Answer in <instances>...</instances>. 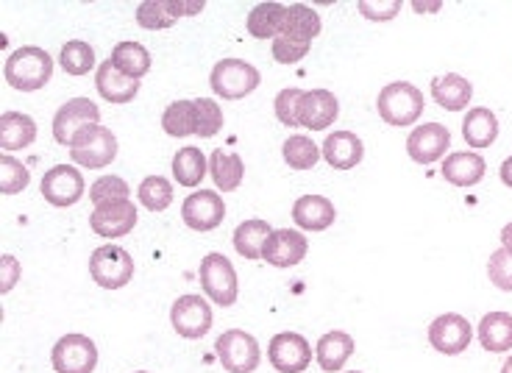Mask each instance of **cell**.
Returning a JSON list of instances; mask_svg holds the SVG:
<instances>
[{
	"label": "cell",
	"instance_id": "cb8c5ba5",
	"mask_svg": "<svg viewBox=\"0 0 512 373\" xmlns=\"http://www.w3.org/2000/svg\"><path fill=\"white\" fill-rule=\"evenodd\" d=\"M487 165L476 151H460V154L446 156L443 162V179L454 187H476L485 179Z\"/></svg>",
	"mask_w": 512,
	"mask_h": 373
},
{
	"label": "cell",
	"instance_id": "ba28073f",
	"mask_svg": "<svg viewBox=\"0 0 512 373\" xmlns=\"http://www.w3.org/2000/svg\"><path fill=\"white\" fill-rule=\"evenodd\" d=\"M101 123V109L90 98H70L59 106V112L53 115V140L59 145H73L78 134L90 126Z\"/></svg>",
	"mask_w": 512,
	"mask_h": 373
},
{
	"label": "cell",
	"instance_id": "7bdbcfd3",
	"mask_svg": "<svg viewBox=\"0 0 512 373\" xmlns=\"http://www.w3.org/2000/svg\"><path fill=\"white\" fill-rule=\"evenodd\" d=\"M487 276H490V282L496 284L499 290L504 293H512V254L510 251H493L490 254V262H487Z\"/></svg>",
	"mask_w": 512,
	"mask_h": 373
},
{
	"label": "cell",
	"instance_id": "4316f807",
	"mask_svg": "<svg viewBox=\"0 0 512 373\" xmlns=\"http://www.w3.org/2000/svg\"><path fill=\"white\" fill-rule=\"evenodd\" d=\"M432 98L448 112H460L474 98V84L457 73H446V76L432 78Z\"/></svg>",
	"mask_w": 512,
	"mask_h": 373
},
{
	"label": "cell",
	"instance_id": "f907efd6",
	"mask_svg": "<svg viewBox=\"0 0 512 373\" xmlns=\"http://www.w3.org/2000/svg\"><path fill=\"white\" fill-rule=\"evenodd\" d=\"M501 373H512V357H507V362L501 365Z\"/></svg>",
	"mask_w": 512,
	"mask_h": 373
},
{
	"label": "cell",
	"instance_id": "7402d4cb",
	"mask_svg": "<svg viewBox=\"0 0 512 373\" xmlns=\"http://www.w3.org/2000/svg\"><path fill=\"white\" fill-rule=\"evenodd\" d=\"M95 87H98V92H101L103 101L123 106V103H131L134 98H137V92H140V81L123 76V73H120V70L106 59V62L98 65V73H95Z\"/></svg>",
	"mask_w": 512,
	"mask_h": 373
},
{
	"label": "cell",
	"instance_id": "ee69618b",
	"mask_svg": "<svg viewBox=\"0 0 512 373\" xmlns=\"http://www.w3.org/2000/svg\"><path fill=\"white\" fill-rule=\"evenodd\" d=\"M309 45H312V42H298V39H290V37H276L273 39V59H276L279 65H295V62H301V59L307 56Z\"/></svg>",
	"mask_w": 512,
	"mask_h": 373
},
{
	"label": "cell",
	"instance_id": "f6af8a7d",
	"mask_svg": "<svg viewBox=\"0 0 512 373\" xmlns=\"http://www.w3.org/2000/svg\"><path fill=\"white\" fill-rule=\"evenodd\" d=\"M362 17H368L373 23H384V20H393L401 12V0H382V3H373V0H359L357 6Z\"/></svg>",
	"mask_w": 512,
	"mask_h": 373
},
{
	"label": "cell",
	"instance_id": "d6986e66",
	"mask_svg": "<svg viewBox=\"0 0 512 373\" xmlns=\"http://www.w3.org/2000/svg\"><path fill=\"white\" fill-rule=\"evenodd\" d=\"M204 3H170V0H142L137 6V23L145 31H162L170 28L179 17L201 14Z\"/></svg>",
	"mask_w": 512,
	"mask_h": 373
},
{
	"label": "cell",
	"instance_id": "83f0119b",
	"mask_svg": "<svg viewBox=\"0 0 512 373\" xmlns=\"http://www.w3.org/2000/svg\"><path fill=\"white\" fill-rule=\"evenodd\" d=\"M284 20H287V6L265 0V3H256L254 9L248 12L245 26H248V34L254 39H276L282 34Z\"/></svg>",
	"mask_w": 512,
	"mask_h": 373
},
{
	"label": "cell",
	"instance_id": "603a6c76",
	"mask_svg": "<svg viewBox=\"0 0 512 373\" xmlns=\"http://www.w3.org/2000/svg\"><path fill=\"white\" fill-rule=\"evenodd\" d=\"M354 337L348 335V332H340V329H334L329 335H323L318 340V348H315V360H318L320 371L323 373H340L346 368V362L351 360V354H354Z\"/></svg>",
	"mask_w": 512,
	"mask_h": 373
},
{
	"label": "cell",
	"instance_id": "74e56055",
	"mask_svg": "<svg viewBox=\"0 0 512 373\" xmlns=\"http://www.w3.org/2000/svg\"><path fill=\"white\" fill-rule=\"evenodd\" d=\"M137 198L148 212H165L167 206L173 204V184L165 176H148L140 184Z\"/></svg>",
	"mask_w": 512,
	"mask_h": 373
},
{
	"label": "cell",
	"instance_id": "f1b7e54d",
	"mask_svg": "<svg viewBox=\"0 0 512 373\" xmlns=\"http://www.w3.org/2000/svg\"><path fill=\"white\" fill-rule=\"evenodd\" d=\"M476 335H479L482 348L490 354L512 351V315L510 312H490L482 318Z\"/></svg>",
	"mask_w": 512,
	"mask_h": 373
},
{
	"label": "cell",
	"instance_id": "8992f818",
	"mask_svg": "<svg viewBox=\"0 0 512 373\" xmlns=\"http://www.w3.org/2000/svg\"><path fill=\"white\" fill-rule=\"evenodd\" d=\"M70 159L76 162L78 168L101 170L106 165H112L117 159V137L109 129L90 126L78 134L73 145H70Z\"/></svg>",
	"mask_w": 512,
	"mask_h": 373
},
{
	"label": "cell",
	"instance_id": "c3c4849f",
	"mask_svg": "<svg viewBox=\"0 0 512 373\" xmlns=\"http://www.w3.org/2000/svg\"><path fill=\"white\" fill-rule=\"evenodd\" d=\"M501 248L512 254V223H507V226L501 229Z\"/></svg>",
	"mask_w": 512,
	"mask_h": 373
},
{
	"label": "cell",
	"instance_id": "8d00e7d4",
	"mask_svg": "<svg viewBox=\"0 0 512 373\" xmlns=\"http://www.w3.org/2000/svg\"><path fill=\"white\" fill-rule=\"evenodd\" d=\"M162 129L170 137H179V140L195 134V101L181 98V101L170 103L165 109V115H162Z\"/></svg>",
	"mask_w": 512,
	"mask_h": 373
},
{
	"label": "cell",
	"instance_id": "4fadbf2b",
	"mask_svg": "<svg viewBox=\"0 0 512 373\" xmlns=\"http://www.w3.org/2000/svg\"><path fill=\"white\" fill-rule=\"evenodd\" d=\"M181 218L192 232H212L226 218V204L215 190H195L181 204Z\"/></svg>",
	"mask_w": 512,
	"mask_h": 373
},
{
	"label": "cell",
	"instance_id": "52a82bcc",
	"mask_svg": "<svg viewBox=\"0 0 512 373\" xmlns=\"http://www.w3.org/2000/svg\"><path fill=\"white\" fill-rule=\"evenodd\" d=\"M218 360L226 373H254L262 360V351L254 335H248L243 329H229L218 337L215 343Z\"/></svg>",
	"mask_w": 512,
	"mask_h": 373
},
{
	"label": "cell",
	"instance_id": "f546056e",
	"mask_svg": "<svg viewBox=\"0 0 512 373\" xmlns=\"http://www.w3.org/2000/svg\"><path fill=\"white\" fill-rule=\"evenodd\" d=\"M209 176L215 181L220 193H234L245 179V165L243 156L240 154H229V151H212L209 156Z\"/></svg>",
	"mask_w": 512,
	"mask_h": 373
},
{
	"label": "cell",
	"instance_id": "f5cc1de1",
	"mask_svg": "<svg viewBox=\"0 0 512 373\" xmlns=\"http://www.w3.org/2000/svg\"><path fill=\"white\" fill-rule=\"evenodd\" d=\"M351 373H359V371H351Z\"/></svg>",
	"mask_w": 512,
	"mask_h": 373
},
{
	"label": "cell",
	"instance_id": "60d3db41",
	"mask_svg": "<svg viewBox=\"0 0 512 373\" xmlns=\"http://www.w3.org/2000/svg\"><path fill=\"white\" fill-rule=\"evenodd\" d=\"M128 195H131V190L120 176H101L90 187V201L95 206L106 204V201H128Z\"/></svg>",
	"mask_w": 512,
	"mask_h": 373
},
{
	"label": "cell",
	"instance_id": "ab89813d",
	"mask_svg": "<svg viewBox=\"0 0 512 373\" xmlns=\"http://www.w3.org/2000/svg\"><path fill=\"white\" fill-rule=\"evenodd\" d=\"M223 129V109L212 98H198L195 101V137L209 140Z\"/></svg>",
	"mask_w": 512,
	"mask_h": 373
},
{
	"label": "cell",
	"instance_id": "b9f144b4",
	"mask_svg": "<svg viewBox=\"0 0 512 373\" xmlns=\"http://www.w3.org/2000/svg\"><path fill=\"white\" fill-rule=\"evenodd\" d=\"M304 98V90H298V87H287L276 95V101H273V109H276V117H279V123L287 126V129H298V103Z\"/></svg>",
	"mask_w": 512,
	"mask_h": 373
},
{
	"label": "cell",
	"instance_id": "9c48e42d",
	"mask_svg": "<svg viewBox=\"0 0 512 373\" xmlns=\"http://www.w3.org/2000/svg\"><path fill=\"white\" fill-rule=\"evenodd\" d=\"M56 373H92L98 368V346L87 335H64L51 351Z\"/></svg>",
	"mask_w": 512,
	"mask_h": 373
},
{
	"label": "cell",
	"instance_id": "484cf974",
	"mask_svg": "<svg viewBox=\"0 0 512 373\" xmlns=\"http://www.w3.org/2000/svg\"><path fill=\"white\" fill-rule=\"evenodd\" d=\"M462 137L474 151L490 148L493 142L499 140V117L485 106H476L462 120Z\"/></svg>",
	"mask_w": 512,
	"mask_h": 373
},
{
	"label": "cell",
	"instance_id": "277c9868",
	"mask_svg": "<svg viewBox=\"0 0 512 373\" xmlns=\"http://www.w3.org/2000/svg\"><path fill=\"white\" fill-rule=\"evenodd\" d=\"M201 287H204L206 298L218 307H234V301L240 296V284H237V271L229 259L212 251L201 259Z\"/></svg>",
	"mask_w": 512,
	"mask_h": 373
},
{
	"label": "cell",
	"instance_id": "7c38bea8",
	"mask_svg": "<svg viewBox=\"0 0 512 373\" xmlns=\"http://www.w3.org/2000/svg\"><path fill=\"white\" fill-rule=\"evenodd\" d=\"M84 193H87L84 176L73 165H56V168H51L42 176V195L56 209L76 206L84 198Z\"/></svg>",
	"mask_w": 512,
	"mask_h": 373
},
{
	"label": "cell",
	"instance_id": "8fae6325",
	"mask_svg": "<svg viewBox=\"0 0 512 373\" xmlns=\"http://www.w3.org/2000/svg\"><path fill=\"white\" fill-rule=\"evenodd\" d=\"M471 337H474V326L457 312H446V315H440L429 323V343L446 357H457L462 351H468Z\"/></svg>",
	"mask_w": 512,
	"mask_h": 373
},
{
	"label": "cell",
	"instance_id": "d590c367",
	"mask_svg": "<svg viewBox=\"0 0 512 373\" xmlns=\"http://www.w3.org/2000/svg\"><path fill=\"white\" fill-rule=\"evenodd\" d=\"M59 65L67 76H87L95 67V51L84 39H70L59 53Z\"/></svg>",
	"mask_w": 512,
	"mask_h": 373
},
{
	"label": "cell",
	"instance_id": "2e32d148",
	"mask_svg": "<svg viewBox=\"0 0 512 373\" xmlns=\"http://www.w3.org/2000/svg\"><path fill=\"white\" fill-rule=\"evenodd\" d=\"M309 243L307 237L295 229H273V234L265 243V254L262 259L273 265V268H295L307 257Z\"/></svg>",
	"mask_w": 512,
	"mask_h": 373
},
{
	"label": "cell",
	"instance_id": "9a60e30c",
	"mask_svg": "<svg viewBox=\"0 0 512 373\" xmlns=\"http://www.w3.org/2000/svg\"><path fill=\"white\" fill-rule=\"evenodd\" d=\"M92 232L106 240H117L126 237L134 226H137V206L131 201H106L92 209L90 215Z\"/></svg>",
	"mask_w": 512,
	"mask_h": 373
},
{
	"label": "cell",
	"instance_id": "816d5d0a",
	"mask_svg": "<svg viewBox=\"0 0 512 373\" xmlns=\"http://www.w3.org/2000/svg\"><path fill=\"white\" fill-rule=\"evenodd\" d=\"M137 373H148V371H137Z\"/></svg>",
	"mask_w": 512,
	"mask_h": 373
},
{
	"label": "cell",
	"instance_id": "44dd1931",
	"mask_svg": "<svg viewBox=\"0 0 512 373\" xmlns=\"http://www.w3.org/2000/svg\"><path fill=\"white\" fill-rule=\"evenodd\" d=\"M293 220L304 232H326L337 220V209L323 195H301L293 204Z\"/></svg>",
	"mask_w": 512,
	"mask_h": 373
},
{
	"label": "cell",
	"instance_id": "e575fe53",
	"mask_svg": "<svg viewBox=\"0 0 512 373\" xmlns=\"http://www.w3.org/2000/svg\"><path fill=\"white\" fill-rule=\"evenodd\" d=\"M282 156L284 162L293 170H312L318 165L323 154H320V148L309 140V137H304V134H293V137L284 140Z\"/></svg>",
	"mask_w": 512,
	"mask_h": 373
},
{
	"label": "cell",
	"instance_id": "ffe728a7",
	"mask_svg": "<svg viewBox=\"0 0 512 373\" xmlns=\"http://www.w3.org/2000/svg\"><path fill=\"white\" fill-rule=\"evenodd\" d=\"M320 154L329 162V168L354 170L365 156V145L354 131H332L320 145Z\"/></svg>",
	"mask_w": 512,
	"mask_h": 373
},
{
	"label": "cell",
	"instance_id": "bcb514c9",
	"mask_svg": "<svg viewBox=\"0 0 512 373\" xmlns=\"http://www.w3.org/2000/svg\"><path fill=\"white\" fill-rule=\"evenodd\" d=\"M20 276H23V268H20L17 257L3 254V257H0V293H3V296L12 293L14 284L20 282Z\"/></svg>",
	"mask_w": 512,
	"mask_h": 373
},
{
	"label": "cell",
	"instance_id": "7dc6e473",
	"mask_svg": "<svg viewBox=\"0 0 512 373\" xmlns=\"http://www.w3.org/2000/svg\"><path fill=\"white\" fill-rule=\"evenodd\" d=\"M501 181H504V187H510L512 190V156H507L504 162H501Z\"/></svg>",
	"mask_w": 512,
	"mask_h": 373
},
{
	"label": "cell",
	"instance_id": "1f68e13d",
	"mask_svg": "<svg viewBox=\"0 0 512 373\" xmlns=\"http://www.w3.org/2000/svg\"><path fill=\"white\" fill-rule=\"evenodd\" d=\"M109 62H112L123 76L140 81V78L148 76V70H151V53H148V48L140 45V42H117L115 51L109 56Z\"/></svg>",
	"mask_w": 512,
	"mask_h": 373
},
{
	"label": "cell",
	"instance_id": "d6a6232c",
	"mask_svg": "<svg viewBox=\"0 0 512 373\" xmlns=\"http://www.w3.org/2000/svg\"><path fill=\"white\" fill-rule=\"evenodd\" d=\"M206 173H209V162H206L201 148L187 145V148L176 151V156H173V176H176L181 187H190V190L198 187Z\"/></svg>",
	"mask_w": 512,
	"mask_h": 373
},
{
	"label": "cell",
	"instance_id": "5b68a950",
	"mask_svg": "<svg viewBox=\"0 0 512 373\" xmlns=\"http://www.w3.org/2000/svg\"><path fill=\"white\" fill-rule=\"evenodd\" d=\"M90 276L103 290H120L134 279V259L120 245H101L92 251Z\"/></svg>",
	"mask_w": 512,
	"mask_h": 373
},
{
	"label": "cell",
	"instance_id": "f35d334b",
	"mask_svg": "<svg viewBox=\"0 0 512 373\" xmlns=\"http://www.w3.org/2000/svg\"><path fill=\"white\" fill-rule=\"evenodd\" d=\"M31 184V173L23 162H17L12 154L0 156V193L17 195Z\"/></svg>",
	"mask_w": 512,
	"mask_h": 373
},
{
	"label": "cell",
	"instance_id": "681fc988",
	"mask_svg": "<svg viewBox=\"0 0 512 373\" xmlns=\"http://www.w3.org/2000/svg\"><path fill=\"white\" fill-rule=\"evenodd\" d=\"M412 9L418 14L423 12H440V3H412Z\"/></svg>",
	"mask_w": 512,
	"mask_h": 373
},
{
	"label": "cell",
	"instance_id": "6da1fadb",
	"mask_svg": "<svg viewBox=\"0 0 512 373\" xmlns=\"http://www.w3.org/2000/svg\"><path fill=\"white\" fill-rule=\"evenodd\" d=\"M53 76L51 53L37 45H26L9 53L6 65H3V78L6 84L17 92H37L42 90Z\"/></svg>",
	"mask_w": 512,
	"mask_h": 373
},
{
	"label": "cell",
	"instance_id": "4dcf8cb0",
	"mask_svg": "<svg viewBox=\"0 0 512 373\" xmlns=\"http://www.w3.org/2000/svg\"><path fill=\"white\" fill-rule=\"evenodd\" d=\"M270 234H273V229H270L268 220H243V223L234 229V248H237V254L245 259H262V254H265V243H268Z\"/></svg>",
	"mask_w": 512,
	"mask_h": 373
},
{
	"label": "cell",
	"instance_id": "3957f363",
	"mask_svg": "<svg viewBox=\"0 0 512 373\" xmlns=\"http://www.w3.org/2000/svg\"><path fill=\"white\" fill-rule=\"evenodd\" d=\"M262 84V76L251 62L245 59H223L212 67L209 87L223 101H240L245 95H251Z\"/></svg>",
	"mask_w": 512,
	"mask_h": 373
},
{
	"label": "cell",
	"instance_id": "ac0fdd59",
	"mask_svg": "<svg viewBox=\"0 0 512 373\" xmlns=\"http://www.w3.org/2000/svg\"><path fill=\"white\" fill-rule=\"evenodd\" d=\"M340 117V101L329 90H309L298 103V126L312 131H323L334 126Z\"/></svg>",
	"mask_w": 512,
	"mask_h": 373
},
{
	"label": "cell",
	"instance_id": "5bb4252c",
	"mask_svg": "<svg viewBox=\"0 0 512 373\" xmlns=\"http://www.w3.org/2000/svg\"><path fill=\"white\" fill-rule=\"evenodd\" d=\"M268 360L279 373H304L312 362V346L298 332H282L270 340Z\"/></svg>",
	"mask_w": 512,
	"mask_h": 373
},
{
	"label": "cell",
	"instance_id": "e0dca14e",
	"mask_svg": "<svg viewBox=\"0 0 512 373\" xmlns=\"http://www.w3.org/2000/svg\"><path fill=\"white\" fill-rule=\"evenodd\" d=\"M448 145H451V134H448L446 126H440V123H423V126H418L410 134L407 154L418 165H435L437 159L446 156Z\"/></svg>",
	"mask_w": 512,
	"mask_h": 373
},
{
	"label": "cell",
	"instance_id": "30bf717a",
	"mask_svg": "<svg viewBox=\"0 0 512 373\" xmlns=\"http://www.w3.org/2000/svg\"><path fill=\"white\" fill-rule=\"evenodd\" d=\"M170 323L184 340H201L212 329V307L204 296H179L170 307Z\"/></svg>",
	"mask_w": 512,
	"mask_h": 373
},
{
	"label": "cell",
	"instance_id": "d4e9b609",
	"mask_svg": "<svg viewBox=\"0 0 512 373\" xmlns=\"http://www.w3.org/2000/svg\"><path fill=\"white\" fill-rule=\"evenodd\" d=\"M37 140V123L23 112H3L0 115V151L12 154L23 151Z\"/></svg>",
	"mask_w": 512,
	"mask_h": 373
},
{
	"label": "cell",
	"instance_id": "836d02e7",
	"mask_svg": "<svg viewBox=\"0 0 512 373\" xmlns=\"http://www.w3.org/2000/svg\"><path fill=\"white\" fill-rule=\"evenodd\" d=\"M320 34V14L309 9L304 3H293L287 6V20L279 37L298 39V42H312Z\"/></svg>",
	"mask_w": 512,
	"mask_h": 373
},
{
	"label": "cell",
	"instance_id": "7a4b0ae2",
	"mask_svg": "<svg viewBox=\"0 0 512 373\" xmlns=\"http://www.w3.org/2000/svg\"><path fill=\"white\" fill-rule=\"evenodd\" d=\"M376 109L387 126L407 129L412 123H418V117L423 115V92L410 81L384 84L376 98Z\"/></svg>",
	"mask_w": 512,
	"mask_h": 373
}]
</instances>
